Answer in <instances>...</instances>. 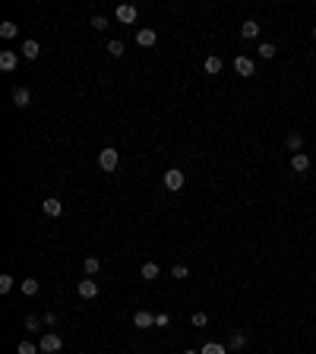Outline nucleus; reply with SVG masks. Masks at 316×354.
Listing matches in <instances>:
<instances>
[{
	"instance_id": "1",
	"label": "nucleus",
	"mask_w": 316,
	"mask_h": 354,
	"mask_svg": "<svg viewBox=\"0 0 316 354\" xmlns=\"http://www.w3.org/2000/svg\"><path fill=\"white\" fill-rule=\"evenodd\" d=\"M38 348H41V354H57V351L64 348V341H60V335L44 332V335H41V341H38Z\"/></svg>"
},
{
	"instance_id": "2",
	"label": "nucleus",
	"mask_w": 316,
	"mask_h": 354,
	"mask_svg": "<svg viewBox=\"0 0 316 354\" xmlns=\"http://www.w3.org/2000/svg\"><path fill=\"white\" fill-rule=\"evenodd\" d=\"M117 161H120V152L117 149H101V155H98V164H101V171H114L117 168Z\"/></svg>"
},
{
	"instance_id": "3",
	"label": "nucleus",
	"mask_w": 316,
	"mask_h": 354,
	"mask_svg": "<svg viewBox=\"0 0 316 354\" xmlns=\"http://www.w3.org/2000/svg\"><path fill=\"white\" fill-rule=\"evenodd\" d=\"M234 70H237V76H253L256 73V64H253V57L240 54V57H234Z\"/></svg>"
},
{
	"instance_id": "4",
	"label": "nucleus",
	"mask_w": 316,
	"mask_h": 354,
	"mask_svg": "<svg viewBox=\"0 0 316 354\" xmlns=\"http://www.w3.org/2000/svg\"><path fill=\"white\" fill-rule=\"evenodd\" d=\"M114 16H117V22L130 26V22H136V7H133V4H120V7L114 10Z\"/></svg>"
},
{
	"instance_id": "5",
	"label": "nucleus",
	"mask_w": 316,
	"mask_h": 354,
	"mask_svg": "<svg viewBox=\"0 0 316 354\" xmlns=\"http://www.w3.org/2000/svg\"><path fill=\"white\" fill-rule=\"evenodd\" d=\"M165 187H168V190H180V187H183V171L180 168H168L165 171Z\"/></svg>"
},
{
	"instance_id": "6",
	"label": "nucleus",
	"mask_w": 316,
	"mask_h": 354,
	"mask_svg": "<svg viewBox=\"0 0 316 354\" xmlns=\"http://www.w3.org/2000/svg\"><path fill=\"white\" fill-rule=\"evenodd\" d=\"M79 298H86V301L98 298V281L95 278H83V281H79Z\"/></svg>"
},
{
	"instance_id": "7",
	"label": "nucleus",
	"mask_w": 316,
	"mask_h": 354,
	"mask_svg": "<svg viewBox=\"0 0 316 354\" xmlns=\"http://www.w3.org/2000/svg\"><path fill=\"white\" fill-rule=\"evenodd\" d=\"M16 64H19V54L16 51H0V70H4V73H13Z\"/></svg>"
},
{
	"instance_id": "8",
	"label": "nucleus",
	"mask_w": 316,
	"mask_h": 354,
	"mask_svg": "<svg viewBox=\"0 0 316 354\" xmlns=\"http://www.w3.org/2000/svg\"><path fill=\"white\" fill-rule=\"evenodd\" d=\"M13 104H16V108H29V104H32V92L26 86H16L13 89Z\"/></svg>"
},
{
	"instance_id": "9",
	"label": "nucleus",
	"mask_w": 316,
	"mask_h": 354,
	"mask_svg": "<svg viewBox=\"0 0 316 354\" xmlns=\"http://www.w3.org/2000/svg\"><path fill=\"white\" fill-rule=\"evenodd\" d=\"M291 171H297V174L310 171V155H307V152H297V155H291Z\"/></svg>"
},
{
	"instance_id": "10",
	"label": "nucleus",
	"mask_w": 316,
	"mask_h": 354,
	"mask_svg": "<svg viewBox=\"0 0 316 354\" xmlns=\"http://www.w3.org/2000/svg\"><path fill=\"white\" fill-rule=\"evenodd\" d=\"M155 41H158V35L152 32V29H139L136 32V44H139V48H152Z\"/></svg>"
},
{
	"instance_id": "11",
	"label": "nucleus",
	"mask_w": 316,
	"mask_h": 354,
	"mask_svg": "<svg viewBox=\"0 0 316 354\" xmlns=\"http://www.w3.org/2000/svg\"><path fill=\"white\" fill-rule=\"evenodd\" d=\"M19 291L26 294V298H35V294L41 291V285H38V278H22V285H19Z\"/></svg>"
},
{
	"instance_id": "12",
	"label": "nucleus",
	"mask_w": 316,
	"mask_h": 354,
	"mask_svg": "<svg viewBox=\"0 0 316 354\" xmlns=\"http://www.w3.org/2000/svg\"><path fill=\"white\" fill-rule=\"evenodd\" d=\"M133 323H136L139 329H152V326H155V316H152L149 310H139V313L133 316Z\"/></svg>"
},
{
	"instance_id": "13",
	"label": "nucleus",
	"mask_w": 316,
	"mask_h": 354,
	"mask_svg": "<svg viewBox=\"0 0 316 354\" xmlns=\"http://www.w3.org/2000/svg\"><path fill=\"white\" fill-rule=\"evenodd\" d=\"M41 209H44V215H51V218H57V215L64 212L60 199H44V203H41Z\"/></svg>"
},
{
	"instance_id": "14",
	"label": "nucleus",
	"mask_w": 316,
	"mask_h": 354,
	"mask_svg": "<svg viewBox=\"0 0 316 354\" xmlns=\"http://www.w3.org/2000/svg\"><path fill=\"white\" fill-rule=\"evenodd\" d=\"M41 54V48H38V41H22V57H26V61H35V57Z\"/></svg>"
},
{
	"instance_id": "15",
	"label": "nucleus",
	"mask_w": 316,
	"mask_h": 354,
	"mask_svg": "<svg viewBox=\"0 0 316 354\" xmlns=\"http://www.w3.org/2000/svg\"><path fill=\"white\" fill-rule=\"evenodd\" d=\"M158 272H161L158 263H143V269H139V275H143L146 281H155V278H158Z\"/></svg>"
},
{
	"instance_id": "16",
	"label": "nucleus",
	"mask_w": 316,
	"mask_h": 354,
	"mask_svg": "<svg viewBox=\"0 0 316 354\" xmlns=\"http://www.w3.org/2000/svg\"><path fill=\"white\" fill-rule=\"evenodd\" d=\"M285 146H288V149H291V152H294V155H297V152L303 149V136H300V133H288Z\"/></svg>"
},
{
	"instance_id": "17",
	"label": "nucleus",
	"mask_w": 316,
	"mask_h": 354,
	"mask_svg": "<svg viewBox=\"0 0 316 354\" xmlns=\"http://www.w3.org/2000/svg\"><path fill=\"white\" fill-rule=\"evenodd\" d=\"M240 35H243V38H256V35H260V22L247 19V22H243V26H240Z\"/></svg>"
},
{
	"instance_id": "18",
	"label": "nucleus",
	"mask_w": 316,
	"mask_h": 354,
	"mask_svg": "<svg viewBox=\"0 0 316 354\" xmlns=\"http://www.w3.org/2000/svg\"><path fill=\"white\" fill-rule=\"evenodd\" d=\"M203 67H206V73H209V76H218V73H221V57H206V64H203Z\"/></svg>"
},
{
	"instance_id": "19",
	"label": "nucleus",
	"mask_w": 316,
	"mask_h": 354,
	"mask_svg": "<svg viewBox=\"0 0 316 354\" xmlns=\"http://www.w3.org/2000/svg\"><path fill=\"white\" fill-rule=\"evenodd\" d=\"M243 345H247V335H243V332H234V335L228 338V348H231V351H240Z\"/></svg>"
},
{
	"instance_id": "20",
	"label": "nucleus",
	"mask_w": 316,
	"mask_h": 354,
	"mask_svg": "<svg viewBox=\"0 0 316 354\" xmlns=\"http://www.w3.org/2000/svg\"><path fill=\"white\" fill-rule=\"evenodd\" d=\"M200 354H228V348H225V345H218V341H206Z\"/></svg>"
},
{
	"instance_id": "21",
	"label": "nucleus",
	"mask_w": 316,
	"mask_h": 354,
	"mask_svg": "<svg viewBox=\"0 0 316 354\" xmlns=\"http://www.w3.org/2000/svg\"><path fill=\"white\" fill-rule=\"evenodd\" d=\"M83 269H86V275H95L98 269H101V259H98V256H89L86 263H83Z\"/></svg>"
},
{
	"instance_id": "22",
	"label": "nucleus",
	"mask_w": 316,
	"mask_h": 354,
	"mask_svg": "<svg viewBox=\"0 0 316 354\" xmlns=\"http://www.w3.org/2000/svg\"><path fill=\"white\" fill-rule=\"evenodd\" d=\"M16 22H4V26H0V38H16Z\"/></svg>"
},
{
	"instance_id": "23",
	"label": "nucleus",
	"mask_w": 316,
	"mask_h": 354,
	"mask_svg": "<svg viewBox=\"0 0 316 354\" xmlns=\"http://www.w3.org/2000/svg\"><path fill=\"white\" fill-rule=\"evenodd\" d=\"M13 285H16L13 275H0V294H10V291H13Z\"/></svg>"
},
{
	"instance_id": "24",
	"label": "nucleus",
	"mask_w": 316,
	"mask_h": 354,
	"mask_svg": "<svg viewBox=\"0 0 316 354\" xmlns=\"http://www.w3.org/2000/svg\"><path fill=\"white\" fill-rule=\"evenodd\" d=\"M35 351H41V348L32 345V341H19V348H16V354H35Z\"/></svg>"
},
{
	"instance_id": "25",
	"label": "nucleus",
	"mask_w": 316,
	"mask_h": 354,
	"mask_svg": "<svg viewBox=\"0 0 316 354\" xmlns=\"http://www.w3.org/2000/svg\"><path fill=\"white\" fill-rule=\"evenodd\" d=\"M260 57H266V61H272V57H275V44H260Z\"/></svg>"
},
{
	"instance_id": "26",
	"label": "nucleus",
	"mask_w": 316,
	"mask_h": 354,
	"mask_svg": "<svg viewBox=\"0 0 316 354\" xmlns=\"http://www.w3.org/2000/svg\"><path fill=\"white\" fill-rule=\"evenodd\" d=\"M171 275H174V278H186V275H190V269L177 263V266H171Z\"/></svg>"
},
{
	"instance_id": "27",
	"label": "nucleus",
	"mask_w": 316,
	"mask_h": 354,
	"mask_svg": "<svg viewBox=\"0 0 316 354\" xmlns=\"http://www.w3.org/2000/svg\"><path fill=\"white\" fill-rule=\"evenodd\" d=\"M190 323H193V326H196V329H203V326H206V323H209V316H206V313H203V310H200V313H193V320H190Z\"/></svg>"
},
{
	"instance_id": "28",
	"label": "nucleus",
	"mask_w": 316,
	"mask_h": 354,
	"mask_svg": "<svg viewBox=\"0 0 316 354\" xmlns=\"http://www.w3.org/2000/svg\"><path fill=\"white\" fill-rule=\"evenodd\" d=\"M108 54L120 57V54H123V44H120V41H108Z\"/></svg>"
},
{
	"instance_id": "29",
	"label": "nucleus",
	"mask_w": 316,
	"mask_h": 354,
	"mask_svg": "<svg viewBox=\"0 0 316 354\" xmlns=\"http://www.w3.org/2000/svg\"><path fill=\"white\" fill-rule=\"evenodd\" d=\"M92 26H95V32H104V29H108V19H104V16H95V19H92Z\"/></svg>"
},
{
	"instance_id": "30",
	"label": "nucleus",
	"mask_w": 316,
	"mask_h": 354,
	"mask_svg": "<svg viewBox=\"0 0 316 354\" xmlns=\"http://www.w3.org/2000/svg\"><path fill=\"white\" fill-rule=\"evenodd\" d=\"M38 326H41V320H38V316H26V329H29V332H35Z\"/></svg>"
},
{
	"instance_id": "31",
	"label": "nucleus",
	"mask_w": 316,
	"mask_h": 354,
	"mask_svg": "<svg viewBox=\"0 0 316 354\" xmlns=\"http://www.w3.org/2000/svg\"><path fill=\"white\" fill-rule=\"evenodd\" d=\"M168 323H171V316H168V313H158V316H155V326H158V329H165Z\"/></svg>"
},
{
	"instance_id": "32",
	"label": "nucleus",
	"mask_w": 316,
	"mask_h": 354,
	"mask_svg": "<svg viewBox=\"0 0 316 354\" xmlns=\"http://www.w3.org/2000/svg\"><path fill=\"white\" fill-rule=\"evenodd\" d=\"M57 323V313H44V326H54Z\"/></svg>"
},
{
	"instance_id": "33",
	"label": "nucleus",
	"mask_w": 316,
	"mask_h": 354,
	"mask_svg": "<svg viewBox=\"0 0 316 354\" xmlns=\"http://www.w3.org/2000/svg\"><path fill=\"white\" fill-rule=\"evenodd\" d=\"M183 354H196V351H183Z\"/></svg>"
},
{
	"instance_id": "34",
	"label": "nucleus",
	"mask_w": 316,
	"mask_h": 354,
	"mask_svg": "<svg viewBox=\"0 0 316 354\" xmlns=\"http://www.w3.org/2000/svg\"><path fill=\"white\" fill-rule=\"evenodd\" d=\"M313 38H316V26H313Z\"/></svg>"
},
{
	"instance_id": "35",
	"label": "nucleus",
	"mask_w": 316,
	"mask_h": 354,
	"mask_svg": "<svg viewBox=\"0 0 316 354\" xmlns=\"http://www.w3.org/2000/svg\"><path fill=\"white\" fill-rule=\"evenodd\" d=\"M234 354H237V351H234Z\"/></svg>"
}]
</instances>
